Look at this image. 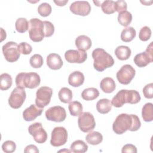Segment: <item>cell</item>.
I'll return each mask as SVG.
<instances>
[{"label": "cell", "mask_w": 153, "mask_h": 153, "mask_svg": "<svg viewBox=\"0 0 153 153\" xmlns=\"http://www.w3.org/2000/svg\"><path fill=\"white\" fill-rule=\"evenodd\" d=\"M29 34L32 41L35 42L41 41L45 37L43 21L38 18L31 19L29 21Z\"/></svg>", "instance_id": "5b68a950"}, {"label": "cell", "mask_w": 153, "mask_h": 153, "mask_svg": "<svg viewBox=\"0 0 153 153\" xmlns=\"http://www.w3.org/2000/svg\"><path fill=\"white\" fill-rule=\"evenodd\" d=\"M153 42H151L147 47L146 51L136 54L134 57V63L139 68H143L153 61Z\"/></svg>", "instance_id": "4fadbf2b"}, {"label": "cell", "mask_w": 153, "mask_h": 153, "mask_svg": "<svg viewBox=\"0 0 153 153\" xmlns=\"http://www.w3.org/2000/svg\"><path fill=\"white\" fill-rule=\"evenodd\" d=\"M115 2L116 5V11L120 13L124 11H126L127 8V5L125 1L123 0H118Z\"/></svg>", "instance_id": "b9f144b4"}, {"label": "cell", "mask_w": 153, "mask_h": 153, "mask_svg": "<svg viewBox=\"0 0 153 153\" xmlns=\"http://www.w3.org/2000/svg\"><path fill=\"white\" fill-rule=\"evenodd\" d=\"M16 29L20 33H25L29 27V22L26 18H19L15 23Z\"/></svg>", "instance_id": "836d02e7"}, {"label": "cell", "mask_w": 153, "mask_h": 153, "mask_svg": "<svg viewBox=\"0 0 153 153\" xmlns=\"http://www.w3.org/2000/svg\"><path fill=\"white\" fill-rule=\"evenodd\" d=\"M140 96L138 91L134 90H120L112 98L111 103L116 108H120L125 103H137L140 100Z\"/></svg>", "instance_id": "7a4b0ae2"}, {"label": "cell", "mask_w": 153, "mask_h": 153, "mask_svg": "<svg viewBox=\"0 0 153 153\" xmlns=\"http://www.w3.org/2000/svg\"><path fill=\"white\" fill-rule=\"evenodd\" d=\"M75 45L79 50L87 51L91 46V39L86 35H79L75 39Z\"/></svg>", "instance_id": "ffe728a7"}, {"label": "cell", "mask_w": 153, "mask_h": 153, "mask_svg": "<svg viewBox=\"0 0 153 153\" xmlns=\"http://www.w3.org/2000/svg\"><path fill=\"white\" fill-rule=\"evenodd\" d=\"M52 11V8L50 4L43 2L38 7V13L42 17L48 16Z\"/></svg>", "instance_id": "e575fe53"}, {"label": "cell", "mask_w": 153, "mask_h": 153, "mask_svg": "<svg viewBox=\"0 0 153 153\" xmlns=\"http://www.w3.org/2000/svg\"><path fill=\"white\" fill-rule=\"evenodd\" d=\"M26 97L25 88L19 87L13 89L8 98V104L12 108L18 109L24 103Z\"/></svg>", "instance_id": "9c48e42d"}, {"label": "cell", "mask_w": 153, "mask_h": 153, "mask_svg": "<svg viewBox=\"0 0 153 153\" xmlns=\"http://www.w3.org/2000/svg\"><path fill=\"white\" fill-rule=\"evenodd\" d=\"M131 21L132 15L129 11L126 10L118 13V22L121 25L123 26H127L131 23Z\"/></svg>", "instance_id": "f546056e"}, {"label": "cell", "mask_w": 153, "mask_h": 153, "mask_svg": "<svg viewBox=\"0 0 153 153\" xmlns=\"http://www.w3.org/2000/svg\"><path fill=\"white\" fill-rule=\"evenodd\" d=\"M78 124L79 129L84 133L92 131L96 126L94 116L89 112H82L79 115Z\"/></svg>", "instance_id": "ba28073f"}, {"label": "cell", "mask_w": 153, "mask_h": 153, "mask_svg": "<svg viewBox=\"0 0 153 153\" xmlns=\"http://www.w3.org/2000/svg\"><path fill=\"white\" fill-rule=\"evenodd\" d=\"M84 82V74L78 71L72 72L68 77V82L69 85L74 87H78L82 85Z\"/></svg>", "instance_id": "d6986e66"}, {"label": "cell", "mask_w": 153, "mask_h": 153, "mask_svg": "<svg viewBox=\"0 0 153 153\" xmlns=\"http://www.w3.org/2000/svg\"><path fill=\"white\" fill-rule=\"evenodd\" d=\"M121 152H123V153H125V152L136 153L137 148L134 145H133L132 144H126L123 147Z\"/></svg>", "instance_id": "7bdbcfd3"}, {"label": "cell", "mask_w": 153, "mask_h": 153, "mask_svg": "<svg viewBox=\"0 0 153 153\" xmlns=\"http://www.w3.org/2000/svg\"><path fill=\"white\" fill-rule=\"evenodd\" d=\"M136 74L135 69L128 64L123 65L117 72V78L122 84L127 85L134 78Z\"/></svg>", "instance_id": "30bf717a"}, {"label": "cell", "mask_w": 153, "mask_h": 153, "mask_svg": "<svg viewBox=\"0 0 153 153\" xmlns=\"http://www.w3.org/2000/svg\"><path fill=\"white\" fill-rule=\"evenodd\" d=\"M28 131L32 136L34 140L38 143L45 142L47 139V133L42 127L41 123H35L28 127Z\"/></svg>", "instance_id": "7c38bea8"}, {"label": "cell", "mask_w": 153, "mask_h": 153, "mask_svg": "<svg viewBox=\"0 0 153 153\" xmlns=\"http://www.w3.org/2000/svg\"><path fill=\"white\" fill-rule=\"evenodd\" d=\"M2 151L7 153H12L15 151L16 149V145L14 142L12 140H7L2 145Z\"/></svg>", "instance_id": "f35d334b"}, {"label": "cell", "mask_w": 153, "mask_h": 153, "mask_svg": "<svg viewBox=\"0 0 153 153\" xmlns=\"http://www.w3.org/2000/svg\"><path fill=\"white\" fill-rule=\"evenodd\" d=\"M99 96V90L94 87L84 89L81 93L82 98L87 101L93 100Z\"/></svg>", "instance_id": "cb8c5ba5"}, {"label": "cell", "mask_w": 153, "mask_h": 153, "mask_svg": "<svg viewBox=\"0 0 153 153\" xmlns=\"http://www.w3.org/2000/svg\"><path fill=\"white\" fill-rule=\"evenodd\" d=\"M69 111L71 115L76 117L79 115L82 112V105L78 101H74L69 103L68 106Z\"/></svg>", "instance_id": "d6a6232c"}, {"label": "cell", "mask_w": 153, "mask_h": 153, "mask_svg": "<svg viewBox=\"0 0 153 153\" xmlns=\"http://www.w3.org/2000/svg\"><path fill=\"white\" fill-rule=\"evenodd\" d=\"M2 50L5 59L8 62H14L17 61L20 56L19 45L13 41L6 42L2 46Z\"/></svg>", "instance_id": "8992f818"}, {"label": "cell", "mask_w": 153, "mask_h": 153, "mask_svg": "<svg viewBox=\"0 0 153 153\" xmlns=\"http://www.w3.org/2000/svg\"><path fill=\"white\" fill-rule=\"evenodd\" d=\"M61 57L56 53H51L47 57V65L53 70L60 69L63 66Z\"/></svg>", "instance_id": "ac0fdd59"}, {"label": "cell", "mask_w": 153, "mask_h": 153, "mask_svg": "<svg viewBox=\"0 0 153 153\" xmlns=\"http://www.w3.org/2000/svg\"><path fill=\"white\" fill-rule=\"evenodd\" d=\"M64 151H66V152H71V150L69 151V150H68V149H67V150H66V149H64V150H60L59 152H64Z\"/></svg>", "instance_id": "bcb514c9"}, {"label": "cell", "mask_w": 153, "mask_h": 153, "mask_svg": "<svg viewBox=\"0 0 153 153\" xmlns=\"http://www.w3.org/2000/svg\"><path fill=\"white\" fill-rule=\"evenodd\" d=\"M19 49L20 53L25 55L29 54L32 51V46L25 42H22L19 44Z\"/></svg>", "instance_id": "ab89813d"}, {"label": "cell", "mask_w": 153, "mask_h": 153, "mask_svg": "<svg viewBox=\"0 0 153 153\" xmlns=\"http://www.w3.org/2000/svg\"><path fill=\"white\" fill-rule=\"evenodd\" d=\"M53 94V90L47 86H42L39 88L36 93L35 103L37 106L44 108L50 102Z\"/></svg>", "instance_id": "52a82bcc"}, {"label": "cell", "mask_w": 153, "mask_h": 153, "mask_svg": "<svg viewBox=\"0 0 153 153\" xmlns=\"http://www.w3.org/2000/svg\"><path fill=\"white\" fill-rule=\"evenodd\" d=\"M142 117L146 122H151L153 120V105L152 103H146L142 109Z\"/></svg>", "instance_id": "d4e9b609"}, {"label": "cell", "mask_w": 153, "mask_h": 153, "mask_svg": "<svg viewBox=\"0 0 153 153\" xmlns=\"http://www.w3.org/2000/svg\"><path fill=\"white\" fill-rule=\"evenodd\" d=\"M136 35V30L133 27H127L122 30L121 39L124 42H128L131 41L135 38Z\"/></svg>", "instance_id": "83f0119b"}, {"label": "cell", "mask_w": 153, "mask_h": 153, "mask_svg": "<svg viewBox=\"0 0 153 153\" xmlns=\"http://www.w3.org/2000/svg\"><path fill=\"white\" fill-rule=\"evenodd\" d=\"M71 151L75 153H84L87 151L88 145L81 140H76L72 142L70 147Z\"/></svg>", "instance_id": "4316f807"}, {"label": "cell", "mask_w": 153, "mask_h": 153, "mask_svg": "<svg viewBox=\"0 0 153 153\" xmlns=\"http://www.w3.org/2000/svg\"><path fill=\"white\" fill-rule=\"evenodd\" d=\"M70 11L78 16H85L91 11V5L88 1H77L72 2L69 7Z\"/></svg>", "instance_id": "9a60e30c"}, {"label": "cell", "mask_w": 153, "mask_h": 153, "mask_svg": "<svg viewBox=\"0 0 153 153\" xmlns=\"http://www.w3.org/2000/svg\"><path fill=\"white\" fill-rule=\"evenodd\" d=\"M59 100L65 103L71 102L72 99V92L68 87L62 88L58 93Z\"/></svg>", "instance_id": "f1b7e54d"}, {"label": "cell", "mask_w": 153, "mask_h": 153, "mask_svg": "<svg viewBox=\"0 0 153 153\" xmlns=\"http://www.w3.org/2000/svg\"><path fill=\"white\" fill-rule=\"evenodd\" d=\"M15 81L17 87L32 89L40 84L41 78L36 72H21L17 75Z\"/></svg>", "instance_id": "277c9868"}, {"label": "cell", "mask_w": 153, "mask_h": 153, "mask_svg": "<svg viewBox=\"0 0 153 153\" xmlns=\"http://www.w3.org/2000/svg\"><path fill=\"white\" fill-rule=\"evenodd\" d=\"M44 22V32L45 37H50L54 32V26L51 22L49 21H43Z\"/></svg>", "instance_id": "74e56055"}, {"label": "cell", "mask_w": 153, "mask_h": 153, "mask_svg": "<svg viewBox=\"0 0 153 153\" xmlns=\"http://www.w3.org/2000/svg\"><path fill=\"white\" fill-rule=\"evenodd\" d=\"M24 152L25 153H29V152L38 153V152H39V150L35 145H29L25 148V149L24 150Z\"/></svg>", "instance_id": "ee69618b"}, {"label": "cell", "mask_w": 153, "mask_h": 153, "mask_svg": "<svg viewBox=\"0 0 153 153\" xmlns=\"http://www.w3.org/2000/svg\"><path fill=\"white\" fill-rule=\"evenodd\" d=\"M68 0H65V1H54V2L57 5L59 6H64L66 3H68Z\"/></svg>", "instance_id": "f6af8a7d"}, {"label": "cell", "mask_w": 153, "mask_h": 153, "mask_svg": "<svg viewBox=\"0 0 153 153\" xmlns=\"http://www.w3.org/2000/svg\"><path fill=\"white\" fill-rule=\"evenodd\" d=\"M43 58L38 54H33L29 60V63L30 66L33 68H39L43 65Z\"/></svg>", "instance_id": "d590c367"}, {"label": "cell", "mask_w": 153, "mask_h": 153, "mask_svg": "<svg viewBox=\"0 0 153 153\" xmlns=\"http://www.w3.org/2000/svg\"><path fill=\"white\" fill-rule=\"evenodd\" d=\"M130 48L125 45H120L117 47L115 50V54L118 59L120 60H127L131 56Z\"/></svg>", "instance_id": "7402d4cb"}, {"label": "cell", "mask_w": 153, "mask_h": 153, "mask_svg": "<svg viewBox=\"0 0 153 153\" xmlns=\"http://www.w3.org/2000/svg\"><path fill=\"white\" fill-rule=\"evenodd\" d=\"M112 105L111 102L108 99H100L96 103V109L97 111L102 114L108 113L112 109Z\"/></svg>", "instance_id": "603a6c76"}, {"label": "cell", "mask_w": 153, "mask_h": 153, "mask_svg": "<svg viewBox=\"0 0 153 153\" xmlns=\"http://www.w3.org/2000/svg\"><path fill=\"white\" fill-rule=\"evenodd\" d=\"M85 140L88 143L92 145H97L100 144L103 140L102 134L98 131H91L87 134Z\"/></svg>", "instance_id": "484cf974"}, {"label": "cell", "mask_w": 153, "mask_h": 153, "mask_svg": "<svg viewBox=\"0 0 153 153\" xmlns=\"http://www.w3.org/2000/svg\"><path fill=\"white\" fill-rule=\"evenodd\" d=\"M68 140V132L63 127H56L51 132L50 143L52 146L58 147L65 145Z\"/></svg>", "instance_id": "8fae6325"}, {"label": "cell", "mask_w": 153, "mask_h": 153, "mask_svg": "<svg viewBox=\"0 0 153 153\" xmlns=\"http://www.w3.org/2000/svg\"><path fill=\"white\" fill-rule=\"evenodd\" d=\"M46 118L51 121L62 122L66 117V112L64 108L60 106L50 107L45 111Z\"/></svg>", "instance_id": "5bb4252c"}, {"label": "cell", "mask_w": 153, "mask_h": 153, "mask_svg": "<svg viewBox=\"0 0 153 153\" xmlns=\"http://www.w3.org/2000/svg\"><path fill=\"white\" fill-rule=\"evenodd\" d=\"M102 10L106 14H111L116 11L115 2L114 1H105L100 5Z\"/></svg>", "instance_id": "1f68e13d"}, {"label": "cell", "mask_w": 153, "mask_h": 153, "mask_svg": "<svg viewBox=\"0 0 153 153\" xmlns=\"http://www.w3.org/2000/svg\"><path fill=\"white\" fill-rule=\"evenodd\" d=\"M65 58L69 63H82L87 58V54L85 51L69 50L65 53Z\"/></svg>", "instance_id": "2e32d148"}, {"label": "cell", "mask_w": 153, "mask_h": 153, "mask_svg": "<svg viewBox=\"0 0 153 153\" xmlns=\"http://www.w3.org/2000/svg\"><path fill=\"white\" fill-rule=\"evenodd\" d=\"M140 126V121L136 115L121 114L116 117L114 121L112 129L116 134H122L127 130L137 131Z\"/></svg>", "instance_id": "6da1fadb"}, {"label": "cell", "mask_w": 153, "mask_h": 153, "mask_svg": "<svg viewBox=\"0 0 153 153\" xmlns=\"http://www.w3.org/2000/svg\"><path fill=\"white\" fill-rule=\"evenodd\" d=\"M43 111V108H39L36 105L32 104L23 112V117L26 121H32L37 117L40 116Z\"/></svg>", "instance_id": "e0dca14e"}, {"label": "cell", "mask_w": 153, "mask_h": 153, "mask_svg": "<svg viewBox=\"0 0 153 153\" xmlns=\"http://www.w3.org/2000/svg\"><path fill=\"white\" fill-rule=\"evenodd\" d=\"M100 87L104 93H111L115 89V82L112 78L105 77L100 81Z\"/></svg>", "instance_id": "44dd1931"}, {"label": "cell", "mask_w": 153, "mask_h": 153, "mask_svg": "<svg viewBox=\"0 0 153 153\" xmlns=\"http://www.w3.org/2000/svg\"><path fill=\"white\" fill-rule=\"evenodd\" d=\"M13 83V79L10 75L7 73H3L0 76V88L1 90L9 89Z\"/></svg>", "instance_id": "4dcf8cb0"}, {"label": "cell", "mask_w": 153, "mask_h": 153, "mask_svg": "<svg viewBox=\"0 0 153 153\" xmlns=\"http://www.w3.org/2000/svg\"><path fill=\"white\" fill-rule=\"evenodd\" d=\"M151 30L148 26L142 27L139 33V38L142 41H146L151 38Z\"/></svg>", "instance_id": "8d00e7d4"}, {"label": "cell", "mask_w": 153, "mask_h": 153, "mask_svg": "<svg viewBox=\"0 0 153 153\" xmlns=\"http://www.w3.org/2000/svg\"><path fill=\"white\" fill-rule=\"evenodd\" d=\"M92 57L94 60V68L98 72H102L114 64L112 56L101 48H96L93 51Z\"/></svg>", "instance_id": "3957f363"}, {"label": "cell", "mask_w": 153, "mask_h": 153, "mask_svg": "<svg viewBox=\"0 0 153 153\" xmlns=\"http://www.w3.org/2000/svg\"><path fill=\"white\" fill-rule=\"evenodd\" d=\"M143 93L145 97L152 99L153 97V83L146 84L143 88Z\"/></svg>", "instance_id": "60d3db41"}]
</instances>
